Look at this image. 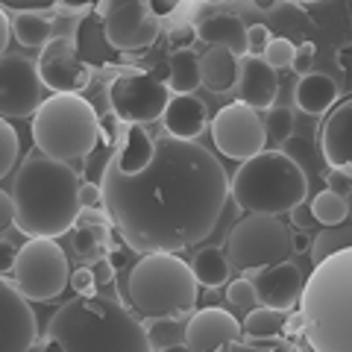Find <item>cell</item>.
Wrapping results in <instances>:
<instances>
[{
  "label": "cell",
  "instance_id": "cell-35",
  "mask_svg": "<svg viewBox=\"0 0 352 352\" xmlns=\"http://www.w3.org/2000/svg\"><path fill=\"white\" fill-rule=\"evenodd\" d=\"M267 135L273 141H288L294 135V112L291 109H270V115L264 118Z\"/></svg>",
  "mask_w": 352,
  "mask_h": 352
},
{
  "label": "cell",
  "instance_id": "cell-19",
  "mask_svg": "<svg viewBox=\"0 0 352 352\" xmlns=\"http://www.w3.org/2000/svg\"><path fill=\"white\" fill-rule=\"evenodd\" d=\"M279 94L276 68H270L261 56H244L238 76V100H244L256 112H270Z\"/></svg>",
  "mask_w": 352,
  "mask_h": 352
},
{
  "label": "cell",
  "instance_id": "cell-51",
  "mask_svg": "<svg viewBox=\"0 0 352 352\" xmlns=\"http://www.w3.org/2000/svg\"><path fill=\"white\" fill-rule=\"evenodd\" d=\"M150 74L156 76L159 82H170V59H168V62H159V65H156V68H153Z\"/></svg>",
  "mask_w": 352,
  "mask_h": 352
},
{
  "label": "cell",
  "instance_id": "cell-46",
  "mask_svg": "<svg viewBox=\"0 0 352 352\" xmlns=\"http://www.w3.org/2000/svg\"><path fill=\"white\" fill-rule=\"evenodd\" d=\"M182 3H185V0H147L150 12L156 15V18H170Z\"/></svg>",
  "mask_w": 352,
  "mask_h": 352
},
{
  "label": "cell",
  "instance_id": "cell-10",
  "mask_svg": "<svg viewBox=\"0 0 352 352\" xmlns=\"http://www.w3.org/2000/svg\"><path fill=\"white\" fill-rule=\"evenodd\" d=\"M170 103V85L159 82L153 74L126 71L118 74L109 85V109L120 124H156L164 118V109Z\"/></svg>",
  "mask_w": 352,
  "mask_h": 352
},
{
  "label": "cell",
  "instance_id": "cell-16",
  "mask_svg": "<svg viewBox=\"0 0 352 352\" xmlns=\"http://www.w3.org/2000/svg\"><path fill=\"white\" fill-rule=\"evenodd\" d=\"M244 335V323L235 320L226 308H200L191 314L185 326V349L197 352H220V349H235V344Z\"/></svg>",
  "mask_w": 352,
  "mask_h": 352
},
{
  "label": "cell",
  "instance_id": "cell-18",
  "mask_svg": "<svg viewBox=\"0 0 352 352\" xmlns=\"http://www.w3.org/2000/svg\"><path fill=\"white\" fill-rule=\"evenodd\" d=\"M323 159L352 179V97L340 100L320 126Z\"/></svg>",
  "mask_w": 352,
  "mask_h": 352
},
{
  "label": "cell",
  "instance_id": "cell-40",
  "mask_svg": "<svg viewBox=\"0 0 352 352\" xmlns=\"http://www.w3.org/2000/svg\"><path fill=\"white\" fill-rule=\"evenodd\" d=\"M9 12H50L59 0H0Z\"/></svg>",
  "mask_w": 352,
  "mask_h": 352
},
{
  "label": "cell",
  "instance_id": "cell-27",
  "mask_svg": "<svg viewBox=\"0 0 352 352\" xmlns=\"http://www.w3.org/2000/svg\"><path fill=\"white\" fill-rule=\"evenodd\" d=\"M194 273L197 279H200L203 288H223V285L229 282V270H232V261H229L226 250L220 247H206L194 256Z\"/></svg>",
  "mask_w": 352,
  "mask_h": 352
},
{
  "label": "cell",
  "instance_id": "cell-26",
  "mask_svg": "<svg viewBox=\"0 0 352 352\" xmlns=\"http://www.w3.org/2000/svg\"><path fill=\"white\" fill-rule=\"evenodd\" d=\"M71 241H74V252L85 264H97V261H103L109 256V247H112V226L76 223Z\"/></svg>",
  "mask_w": 352,
  "mask_h": 352
},
{
  "label": "cell",
  "instance_id": "cell-34",
  "mask_svg": "<svg viewBox=\"0 0 352 352\" xmlns=\"http://www.w3.org/2000/svg\"><path fill=\"white\" fill-rule=\"evenodd\" d=\"M226 300L229 305H238V308H244V311H252L258 302V291H256V285H252V279H235V282H229L226 285Z\"/></svg>",
  "mask_w": 352,
  "mask_h": 352
},
{
  "label": "cell",
  "instance_id": "cell-6",
  "mask_svg": "<svg viewBox=\"0 0 352 352\" xmlns=\"http://www.w3.org/2000/svg\"><path fill=\"white\" fill-rule=\"evenodd\" d=\"M305 170L282 150H261L241 162L232 176V200L252 214H291L305 203Z\"/></svg>",
  "mask_w": 352,
  "mask_h": 352
},
{
  "label": "cell",
  "instance_id": "cell-29",
  "mask_svg": "<svg viewBox=\"0 0 352 352\" xmlns=\"http://www.w3.org/2000/svg\"><path fill=\"white\" fill-rule=\"evenodd\" d=\"M170 91L176 94H194L203 85L200 76V56L188 47V50H173L170 56Z\"/></svg>",
  "mask_w": 352,
  "mask_h": 352
},
{
  "label": "cell",
  "instance_id": "cell-5",
  "mask_svg": "<svg viewBox=\"0 0 352 352\" xmlns=\"http://www.w3.org/2000/svg\"><path fill=\"white\" fill-rule=\"evenodd\" d=\"M120 294L150 323L179 320L194 311L200 279L191 264L176 252H147L126 273V285Z\"/></svg>",
  "mask_w": 352,
  "mask_h": 352
},
{
  "label": "cell",
  "instance_id": "cell-50",
  "mask_svg": "<svg viewBox=\"0 0 352 352\" xmlns=\"http://www.w3.org/2000/svg\"><path fill=\"white\" fill-rule=\"evenodd\" d=\"M9 32H15V30H12V21H9V9H3V15H0V38H3V53L9 47Z\"/></svg>",
  "mask_w": 352,
  "mask_h": 352
},
{
  "label": "cell",
  "instance_id": "cell-1",
  "mask_svg": "<svg viewBox=\"0 0 352 352\" xmlns=\"http://www.w3.org/2000/svg\"><path fill=\"white\" fill-rule=\"evenodd\" d=\"M100 185L118 235L138 256L179 252L206 241L232 194L212 150L168 132L156 138V156L141 173H124L109 159Z\"/></svg>",
  "mask_w": 352,
  "mask_h": 352
},
{
  "label": "cell",
  "instance_id": "cell-17",
  "mask_svg": "<svg viewBox=\"0 0 352 352\" xmlns=\"http://www.w3.org/2000/svg\"><path fill=\"white\" fill-rule=\"evenodd\" d=\"M252 285H256V291H258V302L261 305L285 308V311H291V308L300 302L305 279H302V270L296 267L294 261L285 258L279 264H270V267L256 270Z\"/></svg>",
  "mask_w": 352,
  "mask_h": 352
},
{
  "label": "cell",
  "instance_id": "cell-41",
  "mask_svg": "<svg viewBox=\"0 0 352 352\" xmlns=\"http://www.w3.org/2000/svg\"><path fill=\"white\" fill-rule=\"evenodd\" d=\"M314 56H317V50H314V41H302V44H296V53H294V74L305 76L308 71H311Z\"/></svg>",
  "mask_w": 352,
  "mask_h": 352
},
{
  "label": "cell",
  "instance_id": "cell-48",
  "mask_svg": "<svg viewBox=\"0 0 352 352\" xmlns=\"http://www.w3.org/2000/svg\"><path fill=\"white\" fill-rule=\"evenodd\" d=\"M285 335H305V311H291L288 314V323H285Z\"/></svg>",
  "mask_w": 352,
  "mask_h": 352
},
{
  "label": "cell",
  "instance_id": "cell-56",
  "mask_svg": "<svg viewBox=\"0 0 352 352\" xmlns=\"http://www.w3.org/2000/svg\"><path fill=\"white\" fill-rule=\"evenodd\" d=\"M206 3H223V0H206Z\"/></svg>",
  "mask_w": 352,
  "mask_h": 352
},
{
  "label": "cell",
  "instance_id": "cell-15",
  "mask_svg": "<svg viewBox=\"0 0 352 352\" xmlns=\"http://www.w3.org/2000/svg\"><path fill=\"white\" fill-rule=\"evenodd\" d=\"M38 346V323L30 305V296L18 291L9 276L0 282V349L27 352Z\"/></svg>",
  "mask_w": 352,
  "mask_h": 352
},
{
  "label": "cell",
  "instance_id": "cell-20",
  "mask_svg": "<svg viewBox=\"0 0 352 352\" xmlns=\"http://www.w3.org/2000/svg\"><path fill=\"white\" fill-rule=\"evenodd\" d=\"M164 132L173 138H185V141H197L208 126V109L200 97L194 94H176L170 97L168 109H164Z\"/></svg>",
  "mask_w": 352,
  "mask_h": 352
},
{
  "label": "cell",
  "instance_id": "cell-31",
  "mask_svg": "<svg viewBox=\"0 0 352 352\" xmlns=\"http://www.w3.org/2000/svg\"><path fill=\"white\" fill-rule=\"evenodd\" d=\"M311 212L317 217V223H323V226H338V223H344V220L349 217L346 197H340L335 188L317 194L311 200Z\"/></svg>",
  "mask_w": 352,
  "mask_h": 352
},
{
  "label": "cell",
  "instance_id": "cell-24",
  "mask_svg": "<svg viewBox=\"0 0 352 352\" xmlns=\"http://www.w3.org/2000/svg\"><path fill=\"white\" fill-rule=\"evenodd\" d=\"M76 50H80V56L91 65V68H109L112 65V53L115 47L109 44L106 38V30H103V18L91 12L80 21V27H76ZM118 53V50H115Z\"/></svg>",
  "mask_w": 352,
  "mask_h": 352
},
{
  "label": "cell",
  "instance_id": "cell-28",
  "mask_svg": "<svg viewBox=\"0 0 352 352\" xmlns=\"http://www.w3.org/2000/svg\"><path fill=\"white\" fill-rule=\"evenodd\" d=\"M285 323H288V311L285 308H270V305H256L244 317V335L250 340H267V338H282Z\"/></svg>",
  "mask_w": 352,
  "mask_h": 352
},
{
  "label": "cell",
  "instance_id": "cell-44",
  "mask_svg": "<svg viewBox=\"0 0 352 352\" xmlns=\"http://www.w3.org/2000/svg\"><path fill=\"white\" fill-rule=\"evenodd\" d=\"M80 200H82V206H106V200H103V185H97V182H82Z\"/></svg>",
  "mask_w": 352,
  "mask_h": 352
},
{
  "label": "cell",
  "instance_id": "cell-36",
  "mask_svg": "<svg viewBox=\"0 0 352 352\" xmlns=\"http://www.w3.org/2000/svg\"><path fill=\"white\" fill-rule=\"evenodd\" d=\"M294 53H296V47L288 38H273L267 53H264V62H267L270 68H276V71L294 68Z\"/></svg>",
  "mask_w": 352,
  "mask_h": 352
},
{
  "label": "cell",
  "instance_id": "cell-9",
  "mask_svg": "<svg viewBox=\"0 0 352 352\" xmlns=\"http://www.w3.org/2000/svg\"><path fill=\"white\" fill-rule=\"evenodd\" d=\"M12 282L32 302L56 300L71 285L68 256H65V250L56 244V238H30L27 244L18 250Z\"/></svg>",
  "mask_w": 352,
  "mask_h": 352
},
{
  "label": "cell",
  "instance_id": "cell-2",
  "mask_svg": "<svg viewBox=\"0 0 352 352\" xmlns=\"http://www.w3.org/2000/svg\"><path fill=\"white\" fill-rule=\"evenodd\" d=\"M80 173L68 162L32 150L18 164L12 179L15 229L27 238H62L76 226L82 212Z\"/></svg>",
  "mask_w": 352,
  "mask_h": 352
},
{
  "label": "cell",
  "instance_id": "cell-45",
  "mask_svg": "<svg viewBox=\"0 0 352 352\" xmlns=\"http://www.w3.org/2000/svg\"><path fill=\"white\" fill-rule=\"evenodd\" d=\"M15 261H18V250L9 244V238L0 241V270H3V276L15 270Z\"/></svg>",
  "mask_w": 352,
  "mask_h": 352
},
{
  "label": "cell",
  "instance_id": "cell-13",
  "mask_svg": "<svg viewBox=\"0 0 352 352\" xmlns=\"http://www.w3.org/2000/svg\"><path fill=\"white\" fill-rule=\"evenodd\" d=\"M38 65L18 53H3L0 59V115L6 120L36 118L44 103V91Z\"/></svg>",
  "mask_w": 352,
  "mask_h": 352
},
{
  "label": "cell",
  "instance_id": "cell-14",
  "mask_svg": "<svg viewBox=\"0 0 352 352\" xmlns=\"http://www.w3.org/2000/svg\"><path fill=\"white\" fill-rule=\"evenodd\" d=\"M38 74H41V82L47 85L50 91L80 94L82 88L91 82L94 68L80 56L74 38L56 36L44 44L38 53Z\"/></svg>",
  "mask_w": 352,
  "mask_h": 352
},
{
  "label": "cell",
  "instance_id": "cell-55",
  "mask_svg": "<svg viewBox=\"0 0 352 352\" xmlns=\"http://www.w3.org/2000/svg\"><path fill=\"white\" fill-rule=\"evenodd\" d=\"M291 3H296V6H308V3H320V0H291Z\"/></svg>",
  "mask_w": 352,
  "mask_h": 352
},
{
  "label": "cell",
  "instance_id": "cell-3",
  "mask_svg": "<svg viewBox=\"0 0 352 352\" xmlns=\"http://www.w3.org/2000/svg\"><path fill=\"white\" fill-rule=\"evenodd\" d=\"M62 352H150L153 338L135 314L112 300L76 296L65 302L47 323L38 349Z\"/></svg>",
  "mask_w": 352,
  "mask_h": 352
},
{
  "label": "cell",
  "instance_id": "cell-49",
  "mask_svg": "<svg viewBox=\"0 0 352 352\" xmlns=\"http://www.w3.org/2000/svg\"><path fill=\"white\" fill-rule=\"evenodd\" d=\"M308 229H300V232H294L291 235V247H294V252H311V235H305Z\"/></svg>",
  "mask_w": 352,
  "mask_h": 352
},
{
  "label": "cell",
  "instance_id": "cell-53",
  "mask_svg": "<svg viewBox=\"0 0 352 352\" xmlns=\"http://www.w3.org/2000/svg\"><path fill=\"white\" fill-rule=\"evenodd\" d=\"M252 3H256L258 9H264V12H270V9H273V6H276V3H279V0H252Z\"/></svg>",
  "mask_w": 352,
  "mask_h": 352
},
{
  "label": "cell",
  "instance_id": "cell-8",
  "mask_svg": "<svg viewBox=\"0 0 352 352\" xmlns=\"http://www.w3.org/2000/svg\"><path fill=\"white\" fill-rule=\"evenodd\" d=\"M291 229L273 214H247L229 229L226 256L241 273L261 270L291 256Z\"/></svg>",
  "mask_w": 352,
  "mask_h": 352
},
{
  "label": "cell",
  "instance_id": "cell-42",
  "mask_svg": "<svg viewBox=\"0 0 352 352\" xmlns=\"http://www.w3.org/2000/svg\"><path fill=\"white\" fill-rule=\"evenodd\" d=\"M76 223H85V226H115L112 214H109L106 206H82L80 220H76Z\"/></svg>",
  "mask_w": 352,
  "mask_h": 352
},
{
  "label": "cell",
  "instance_id": "cell-25",
  "mask_svg": "<svg viewBox=\"0 0 352 352\" xmlns=\"http://www.w3.org/2000/svg\"><path fill=\"white\" fill-rule=\"evenodd\" d=\"M294 97H296V106H300L305 115H326L338 100V85L332 76H326V74H305L302 80L296 82Z\"/></svg>",
  "mask_w": 352,
  "mask_h": 352
},
{
  "label": "cell",
  "instance_id": "cell-4",
  "mask_svg": "<svg viewBox=\"0 0 352 352\" xmlns=\"http://www.w3.org/2000/svg\"><path fill=\"white\" fill-rule=\"evenodd\" d=\"M305 340L317 352H352V247L314 261L300 296Z\"/></svg>",
  "mask_w": 352,
  "mask_h": 352
},
{
  "label": "cell",
  "instance_id": "cell-23",
  "mask_svg": "<svg viewBox=\"0 0 352 352\" xmlns=\"http://www.w3.org/2000/svg\"><path fill=\"white\" fill-rule=\"evenodd\" d=\"M197 36L206 44H220L229 47L235 56H247V24L238 15H208L197 24Z\"/></svg>",
  "mask_w": 352,
  "mask_h": 352
},
{
  "label": "cell",
  "instance_id": "cell-12",
  "mask_svg": "<svg viewBox=\"0 0 352 352\" xmlns=\"http://www.w3.org/2000/svg\"><path fill=\"white\" fill-rule=\"evenodd\" d=\"M212 141L226 159L247 162L267 144V126L256 109L244 100H235L212 118Z\"/></svg>",
  "mask_w": 352,
  "mask_h": 352
},
{
  "label": "cell",
  "instance_id": "cell-47",
  "mask_svg": "<svg viewBox=\"0 0 352 352\" xmlns=\"http://www.w3.org/2000/svg\"><path fill=\"white\" fill-rule=\"evenodd\" d=\"M291 220H294V226L296 229H311L317 223V217L311 212V206H296L294 212H291Z\"/></svg>",
  "mask_w": 352,
  "mask_h": 352
},
{
  "label": "cell",
  "instance_id": "cell-39",
  "mask_svg": "<svg viewBox=\"0 0 352 352\" xmlns=\"http://www.w3.org/2000/svg\"><path fill=\"white\" fill-rule=\"evenodd\" d=\"M197 38H200V36H197V27H191V24H179V27H173L168 32L170 50H188Z\"/></svg>",
  "mask_w": 352,
  "mask_h": 352
},
{
  "label": "cell",
  "instance_id": "cell-30",
  "mask_svg": "<svg viewBox=\"0 0 352 352\" xmlns=\"http://www.w3.org/2000/svg\"><path fill=\"white\" fill-rule=\"evenodd\" d=\"M12 30H15V38L24 44V47H32V50H41L53 36V21L44 15V12H15V21H12Z\"/></svg>",
  "mask_w": 352,
  "mask_h": 352
},
{
  "label": "cell",
  "instance_id": "cell-38",
  "mask_svg": "<svg viewBox=\"0 0 352 352\" xmlns=\"http://www.w3.org/2000/svg\"><path fill=\"white\" fill-rule=\"evenodd\" d=\"M71 288L76 291V294H82V296H94L97 294V273H94V267L91 264H85V267H80V270H74L71 273Z\"/></svg>",
  "mask_w": 352,
  "mask_h": 352
},
{
  "label": "cell",
  "instance_id": "cell-11",
  "mask_svg": "<svg viewBox=\"0 0 352 352\" xmlns=\"http://www.w3.org/2000/svg\"><path fill=\"white\" fill-rule=\"evenodd\" d=\"M94 12L103 18L109 44L118 53H141L159 38V18L147 0H100Z\"/></svg>",
  "mask_w": 352,
  "mask_h": 352
},
{
  "label": "cell",
  "instance_id": "cell-52",
  "mask_svg": "<svg viewBox=\"0 0 352 352\" xmlns=\"http://www.w3.org/2000/svg\"><path fill=\"white\" fill-rule=\"evenodd\" d=\"M59 3L68 9H88V6H97L100 0H59Z\"/></svg>",
  "mask_w": 352,
  "mask_h": 352
},
{
  "label": "cell",
  "instance_id": "cell-32",
  "mask_svg": "<svg viewBox=\"0 0 352 352\" xmlns=\"http://www.w3.org/2000/svg\"><path fill=\"white\" fill-rule=\"evenodd\" d=\"M344 247H352V226H344V223L323 226L311 241V258L320 261V258L329 256V252L344 250Z\"/></svg>",
  "mask_w": 352,
  "mask_h": 352
},
{
  "label": "cell",
  "instance_id": "cell-22",
  "mask_svg": "<svg viewBox=\"0 0 352 352\" xmlns=\"http://www.w3.org/2000/svg\"><path fill=\"white\" fill-rule=\"evenodd\" d=\"M200 76H203V88H208V91H214V94L229 91L241 76L238 56L229 47L208 44V50L200 56Z\"/></svg>",
  "mask_w": 352,
  "mask_h": 352
},
{
  "label": "cell",
  "instance_id": "cell-7",
  "mask_svg": "<svg viewBox=\"0 0 352 352\" xmlns=\"http://www.w3.org/2000/svg\"><path fill=\"white\" fill-rule=\"evenodd\" d=\"M100 141V115L82 94H50L32 118V144L62 162L91 156Z\"/></svg>",
  "mask_w": 352,
  "mask_h": 352
},
{
  "label": "cell",
  "instance_id": "cell-37",
  "mask_svg": "<svg viewBox=\"0 0 352 352\" xmlns=\"http://www.w3.org/2000/svg\"><path fill=\"white\" fill-rule=\"evenodd\" d=\"M270 30L264 27V24H250L247 27V56H261L264 59V53H267L270 47Z\"/></svg>",
  "mask_w": 352,
  "mask_h": 352
},
{
  "label": "cell",
  "instance_id": "cell-54",
  "mask_svg": "<svg viewBox=\"0 0 352 352\" xmlns=\"http://www.w3.org/2000/svg\"><path fill=\"white\" fill-rule=\"evenodd\" d=\"M346 208H349V220H352V185H349V191H346Z\"/></svg>",
  "mask_w": 352,
  "mask_h": 352
},
{
  "label": "cell",
  "instance_id": "cell-21",
  "mask_svg": "<svg viewBox=\"0 0 352 352\" xmlns=\"http://www.w3.org/2000/svg\"><path fill=\"white\" fill-rule=\"evenodd\" d=\"M153 156H156V138H150L141 124H120L118 144L109 159L124 173H141L153 162Z\"/></svg>",
  "mask_w": 352,
  "mask_h": 352
},
{
  "label": "cell",
  "instance_id": "cell-33",
  "mask_svg": "<svg viewBox=\"0 0 352 352\" xmlns=\"http://www.w3.org/2000/svg\"><path fill=\"white\" fill-rule=\"evenodd\" d=\"M18 153H21L18 132L12 129V120L3 118V124H0V176H3V179L18 164Z\"/></svg>",
  "mask_w": 352,
  "mask_h": 352
},
{
  "label": "cell",
  "instance_id": "cell-43",
  "mask_svg": "<svg viewBox=\"0 0 352 352\" xmlns=\"http://www.w3.org/2000/svg\"><path fill=\"white\" fill-rule=\"evenodd\" d=\"M9 226H15V200H12V191L3 188L0 191V229L9 232Z\"/></svg>",
  "mask_w": 352,
  "mask_h": 352
}]
</instances>
